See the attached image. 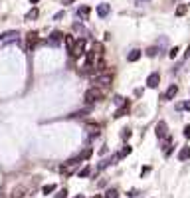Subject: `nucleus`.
Segmentation results:
<instances>
[{"instance_id": "nucleus-1", "label": "nucleus", "mask_w": 190, "mask_h": 198, "mask_svg": "<svg viewBox=\"0 0 190 198\" xmlns=\"http://www.w3.org/2000/svg\"><path fill=\"white\" fill-rule=\"evenodd\" d=\"M103 95H105V91H103V89L91 87V89H87V91H85L83 101H85L87 105H91V103H95V101H101V99H103Z\"/></svg>"}, {"instance_id": "nucleus-2", "label": "nucleus", "mask_w": 190, "mask_h": 198, "mask_svg": "<svg viewBox=\"0 0 190 198\" xmlns=\"http://www.w3.org/2000/svg\"><path fill=\"white\" fill-rule=\"evenodd\" d=\"M111 79H113V76H111V73H101L99 77H95V79H93V87H97V89H103V91H105V89L111 85Z\"/></svg>"}, {"instance_id": "nucleus-3", "label": "nucleus", "mask_w": 190, "mask_h": 198, "mask_svg": "<svg viewBox=\"0 0 190 198\" xmlns=\"http://www.w3.org/2000/svg\"><path fill=\"white\" fill-rule=\"evenodd\" d=\"M79 163H81V159H79V157L69 159L67 163H63V164H62V173H63V176H69V174H72L73 170L79 167Z\"/></svg>"}, {"instance_id": "nucleus-4", "label": "nucleus", "mask_w": 190, "mask_h": 198, "mask_svg": "<svg viewBox=\"0 0 190 198\" xmlns=\"http://www.w3.org/2000/svg\"><path fill=\"white\" fill-rule=\"evenodd\" d=\"M85 44H87V40L85 38H79V40H75V44H73V48H72V56H83L85 53Z\"/></svg>"}, {"instance_id": "nucleus-5", "label": "nucleus", "mask_w": 190, "mask_h": 198, "mask_svg": "<svg viewBox=\"0 0 190 198\" xmlns=\"http://www.w3.org/2000/svg\"><path fill=\"white\" fill-rule=\"evenodd\" d=\"M155 133H156V137L159 139H166L168 137V125L165 121H159L156 123V127H155Z\"/></svg>"}, {"instance_id": "nucleus-6", "label": "nucleus", "mask_w": 190, "mask_h": 198, "mask_svg": "<svg viewBox=\"0 0 190 198\" xmlns=\"http://www.w3.org/2000/svg\"><path fill=\"white\" fill-rule=\"evenodd\" d=\"M159 83H160V76H159L156 71L151 73V76L146 77V85H149L151 89H156V87H159Z\"/></svg>"}, {"instance_id": "nucleus-7", "label": "nucleus", "mask_w": 190, "mask_h": 198, "mask_svg": "<svg viewBox=\"0 0 190 198\" xmlns=\"http://www.w3.org/2000/svg\"><path fill=\"white\" fill-rule=\"evenodd\" d=\"M176 93H178V85H174L172 83L170 87L165 91V95H162V101H170V99H174L176 97Z\"/></svg>"}, {"instance_id": "nucleus-8", "label": "nucleus", "mask_w": 190, "mask_h": 198, "mask_svg": "<svg viewBox=\"0 0 190 198\" xmlns=\"http://www.w3.org/2000/svg\"><path fill=\"white\" fill-rule=\"evenodd\" d=\"M62 38H63L62 32H59V30H53L52 36H50V40H48V44H50V46H58L59 42H62Z\"/></svg>"}, {"instance_id": "nucleus-9", "label": "nucleus", "mask_w": 190, "mask_h": 198, "mask_svg": "<svg viewBox=\"0 0 190 198\" xmlns=\"http://www.w3.org/2000/svg\"><path fill=\"white\" fill-rule=\"evenodd\" d=\"M99 129H101L99 123H93V121H87V123H85V131L91 133V135H99Z\"/></svg>"}, {"instance_id": "nucleus-10", "label": "nucleus", "mask_w": 190, "mask_h": 198, "mask_svg": "<svg viewBox=\"0 0 190 198\" xmlns=\"http://www.w3.org/2000/svg\"><path fill=\"white\" fill-rule=\"evenodd\" d=\"M12 40H18V32L16 30H10V32L0 34V42H12Z\"/></svg>"}, {"instance_id": "nucleus-11", "label": "nucleus", "mask_w": 190, "mask_h": 198, "mask_svg": "<svg viewBox=\"0 0 190 198\" xmlns=\"http://www.w3.org/2000/svg\"><path fill=\"white\" fill-rule=\"evenodd\" d=\"M129 109H131V103L127 101L125 105H121V107H119V109L115 111V115H113V117H115V119H121V117H125V115L129 113Z\"/></svg>"}, {"instance_id": "nucleus-12", "label": "nucleus", "mask_w": 190, "mask_h": 198, "mask_svg": "<svg viewBox=\"0 0 190 198\" xmlns=\"http://www.w3.org/2000/svg\"><path fill=\"white\" fill-rule=\"evenodd\" d=\"M38 42H40V38H38V32H30V34H28V42H26V48L32 50Z\"/></svg>"}, {"instance_id": "nucleus-13", "label": "nucleus", "mask_w": 190, "mask_h": 198, "mask_svg": "<svg viewBox=\"0 0 190 198\" xmlns=\"http://www.w3.org/2000/svg\"><path fill=\"white\" fill-rule=\"evenodd\" d=\"M109 12H111V6H109V4H99V6H97V16H101V18H105Z\"/></svg>"}, {"instance_id": "nucleus-14", "label": "nucleus", "mask_w": 190, "mask_h": 198, "mask_svg": "<svg viewBox=\"0 0 190 198\" xmlns=\"http://www.w3.org/2000/svg\"><path fill=\"white\" fill-rule=\"evenodd\" d=\"M178 159H180V160H188L190 159V147H182L180 151H178Z\"/></svg>"}, {"instance_id": "nucleus-15", "label": "nucleus", "mask_w": 190, "mask_h": 198, "mask_svg": "<svg viewBox=\"0 0 190 198\" xmlns=\"http://www.w3.org/2000/svg\"><path fill=\"white\" fill-rule=\"evenodd\" d=\"M131 151H133V149H131V147H129V145H125V147L121 149V151H119V153L115 154V157H117V160H121L123 157H127V154H131Z\"/></svg>"}, {"instance_id": "nucleus-16", "label": "nucleus", "mask_w": 190, "mask_h": 198, "mask_svg": "<svg viewBox=\"0 0 190 198\" xmlns=\"http://www.w3.org/2000/svg\"><path fill=\"white\" fill-rule=\"evenodd\" d=\"M141 53H143L141 50H131V52H129V56H127V62H137L139 58H141Z\"/></svg>"}, {"instance_id": "nucleus-17", "label": "nucleus", "mask_w": 190, "mask_h": 198, "mask_svg": "<svg viewBox=\"0 0 190 198\" xmlns=\"http://www.w3.org/2000/svg\"><path fill=\"white\" fill-rule=\"evenodd\" d=\"M91 154H93V149L87 147V149H83V151H81L79 159H81V160H87V159H91Z\"/></svg>"}, {"instance_id": "nucleus-18", "label": "nucleus", "mask_w": 190, "mask_h": 198, "mask_svg": "<svg viewBox=\"0 0 190 198\" xmlns=\"http://www.w3.org/2000/svg\"><path fill=\"white\" fill-rule=\"evenodd\" d=\"M89 14H91V8H89V6H81V8L77 10V16H81V18H83V20L87 18Z\"/></svg>"}, {"instance_id": "nucleus-19", "label": "nucleus", "mask_w": 190, "mask_h": 198, "mask_svg": "<svg viewBox=\"0 0 190 198\" xmlns=\"http://www.w3.org/2000/svg\"><path fill=\"white\" fill-rule=\"evenodd\" d=\"M77 174H79V178H85V176H89V174H91V167H89V164H87V167H83Z\"/></svg>"}, {"instance_id": "nucleus-20", "label": "nucleus", "mask_w": 190, "mask_h": 198, "mask_svg": "<svg viewBox=\"0 0 190 198\" xmlns=\"http://www.w3.org/2000/svg\"><path fill=\"white\" fill-rule=\"evenodd\" d=\"M103 198H119V192L115 188H107V192H105V196H103Z\"/></svg>"}, {"instance_id": "nucleus-21", "label": "nucleus", "mask_w": 190, "mask_h": 198, "mask_svg": "<svg viewBox=\"0 0 190 198\" xmlns=\"http://www.w3.org/2000/svg\"><path fill=\"white\" fill-rule=\"evenodd\" d=\"M93 69H95L97 73H103V71H105V62H103V60H99V62L95 63V67H93Z\"/></svg>"}, {"instance_id": "nucleus-22", "label": "nucleus", "mask_w": 190, "mask_h": 198, "mask_svg": "<svg viewBox=\"0 0 190 198\" xmlns=\"http://www.w3.org/2000/svg\"><path fill=\"white\" fill-rule=\"evenodd\" d=\"M66 46H67V52H72V48H73V44H75V40H73V36H66Z\"/></svg>"}, {"instance_id": "nucleus-23", "label": "nucleus", "mask_w": 190, "mask_h": 198, "mask_svg": "<svg viewBox=\"0 0 190 198\" xmlns=\"http://www.w3.org/2000/svg\"><path fill=\"white\" fill-rule=\"evenodd\" d=\"M53 190H56V184H46L44 188H42V192H44V194H52Z\"/></svg>"}, {"instance_id": "nucleus-24", "label": "nucleus", "mask_w": 190, "mask_h": 198, "mask_svg": "<svg viewBox=\"0 0 190 198\" xmlns=\"http://www.w3.org/2000/svg\"><path fill=\"white\" fill-rule=\"evenodd\" d=\"M186 10H188L186 4H180V6L176 8V16H184V14H186Z\"/></svg>"}, {"instance_id": "nucleus-25", "label": "nucleus", "mask_w": 190, "mask_h": 198, "mask_svg": "<svg viewBox=\"0 0 190 198\" xmlns=\"http://www.w3.org/2000/svg\"><path fill=\"white\" fill-rule=\"evenodd\" d=\"M12 198H24V190L22 188H14L12 190Z\"/></svg>"}, {"instance_id": "nucleus-26", "label": "nucleus", "mask_w": 190, "mask_h": 198, "mask_svg": "<svg viewBox=\"0 0 190 198\" xmlns=\"http://www.w3.org/2000/svg\"><path fill=\"white\" fill-rule=\"evenodd\" d=\"M156 53H159V48H156V46H153V48H149V50H146V56H149V58H155Z\"/></svg>"}, {"instance_id": "nucleus-27", "label": "nucleus", "mask_w": 190, "mask_h": 198, "mask_svg": "<svg viewBox=\"0 0 190 198\" xmlns=\"http://www.w3.org/2000/svg\"><path fill=\"white\" fill-rule=\"evenodd\" d=\"M34 18H38V10L36 8H32L28 14H26V20H34Z\"/></svg>"}, {"instance_id": "nucleus-28", "label": "nucleus", "mask_w": 190, "mask_h": 198, "mask_svg": "<svg viewBox=\"0 0 190 198\" xmlns=\"http://www.w3.org/2000/svg\"><path fill=\"white\" fill-rule=\"evenodd\" d=\"M56 198H67V188H59L58 194H56Z\"/></svg>"}, {"instance_id": "nucleus-29", "label": "nucleus", "mask_w": 190, "mask_h": 198, "mask_svg": "<svg viewBox=\"0 0 190 198\" xmlns=\"http://www.w3.org/2000/svg\"><path fill=\"white\" fill-rule=\"evenodd\" d=\"M113 101H115V103H117L119 107H121V105H125V103H127V101H125V99L121 97V95H115V97H113Z\"/></svg>"}, {"instance_id": "nucleus-30", "label": "nucleus", "mask_w": 190, "mask_h": 198, "mask_svg": "<svg viewBox=\"0 0 190 198\" xmlns=\"http://www.w3.org/2000/svg\"><path fill=\"white\" fill-rule=\"evenodd\" d=\"M178 52H180V50H178V48L174 46V48H172V50H170V53H168V56H170V58H172V60H174V58L178 56Z\"/></svg>"}, {"instance_id": "nucleus-31", "label": "nucleus", "mask_w": 190, "mask_h": 198, "mask_svg": "<svg viewBox=\"0 0 190 198\" xmlns=\"http://www.w3.org/2000/svg\"><path fill=\"white\" fill-rule=\"evenodd\" d=\"M83 115H87V109H83V111H77V113H73L72 117H73V119H77V117H83Z\"/></svg>"}, {"instance_id": "nucleus-32", "label": "nucleus", "mask_w": 190, "mask_h": 198, "mask_svg": "<svg viewBox=\"0 0 190 198\" xmlns=\"http://www.w3.org/2000/svg\"><path fill=\"white\" fill-rule=\"evenodd\" d=\"M121 137L123 139H129V137H131V129H123L121 131Z\"/></svg>"}, {"instance_id": "nucleus-33", "label": "nucleus", "mask_w": 190, "mask_h": 198, "mask_svg": "<svg viewBox=\"0 0 190 198\" xmlns=\"http://www.w3.org/2000/svg\"><path fill=\"white\" fill-rule=\"evenodd\" d=\"M178 109H190V101H186V103H180V105H176Z\"/></svg>"}, {"instance_id": "nucleus-34", "label": "nucleus", "mask_w": 190, "mask_h": 198, "mask_svg": "<svg viewBox=\"0 0 190 198\" xmlns=\"http://www.w3.org/2000/svg\"><path fill=\"white\" fill-rule=\"evenodd\" d=\"M184 137H186V139H190V125H186V127H184Z\"/></svg>"}, {"instance_id": "nucleus-35", "label": "nucleus", "mask_w": 190, "mask_h": 198, "mask_svg": "<svg viewBox=\"0 0 190 198\" xmlns=\"http://www.w3.org/2000/svg\"><path fill=\"white\" fill-rule=\"evenodd\" d=\"M139 196V190H131L129 192V198H137Z\"/></svg>"}, {"instance_id": "nucleus-36", "label": "nucleus", "mask_w": 190, "mask_h": 198, "mask_svg": "<svg viewBox=\"0 0 190 198\" xmlns=\"http://www.w3.org/2000/svg\"><path fill=\"white\" fill-rule=\"evenodd\" d=\"M53 18H56V20H62V18H63V12H58L56 16H53Z\"/></svg>"}, {"instance_id": "nucleus-37", "label": "nucleus", "mask_w": 190, "mask_h": 198, "mask_svg": "<svg viewBox=\"0 0 190 198\" xmlns=\"http://www.w3.org/2000/svg\"><path fill=\"white\" fill-rule=\"evenodd\" d=\"M63 4H72V2H75V0H62Z\"/></svg>"}, {"instance_id": "nucleus-38", "label": "nucleus", "mask_w": 190, "mask_h": 198, "mask_svg": "<svg viewBox=\"0 0 190 198\" xmlns=\"http://www.w3.org/2000/svg\"><path fill=\"white\" fill-rule=\"evenodd\" d=\"M186 58H190V46H188V50H186Z\"/></svg>"}, {"instance_id": "nucleus-39", "label": "nucleus", "mask_w": 190, "mask_h": 198, "mask_svg": "<svg viewBox=\"0 0 190 198\" xmlns=\"http://www.w3.org/2000/svg\"><path fill=\"white\" fill-rule=\"evenodd\" d=\"M30 2H32V4H38V2H40V0H30Z\"/></svg>"}, {"instance_id": "nucleus-40", "label": "nucleus", "mask_w": 190, "mask_h": 198, "mask_svg": "<svg viewBox=\"0 0 190 198\" xmlns=\"http://www.w3.org/2000/svg\"><path fill=\"white\" fill-rule=\"evenodd\" d=\"M75 198H85V196H83V194H79V196H75Z\"/></svg>"}, {"instance_id": "nucleus-41", "label": "nucleus", "mask_w": 190, "mask_h": 198, "mask_svg": "<svg viewBox=\"0 0 190 198\" xmlns=\"http://www.w3.org/2000/svg\"><path fill=\"white\" fill-rule=\"evenodd\" d=\"M91 198H101V196H99V194H97V196H91Z\"/></svg>"}]
</instances>
